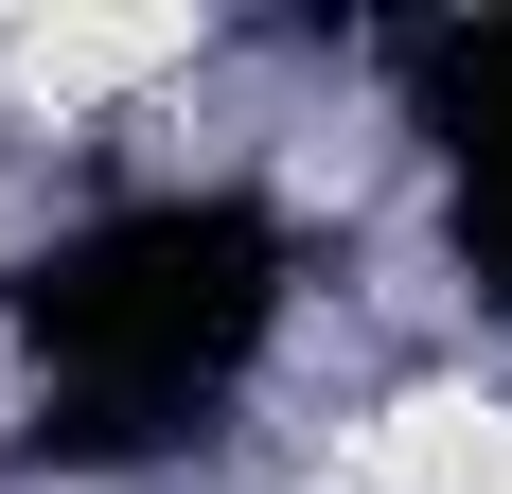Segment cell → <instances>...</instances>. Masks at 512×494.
Returning <instances> with one entry per match:
<instances>
[{
	"label": "cell",
	"mask_w": 512,
	"mask_h": 494,
	"mask_svg": "<svg viewBox=\"0 0 512 494\" xmlns=\"http://www.w3.org/2000/svg\"><path fill=\"white\" fill-rule=\"evenodd\" d=\"M354 494H512V406L442 389V406H389L354 459H336Z\"/></svg>",
	"instance_id": "6da1fadb"
},
{
	"label": "cell",
	"mask_w": 512,
	"mask_h": 494,
	"mask_svg": "<svg viewBox=\"0 0 512 494\" xmlns=\"http://www.w3.org/2000/svg\"><path fill=\"white\" fill-rule=\"evenodd\" d=\"M177 53H195V18H36V36H18V89L89 106V89H142V71H177Z\"/></svg>",
	"instance_id": "7a4b0ae2"
}]
</instances>
